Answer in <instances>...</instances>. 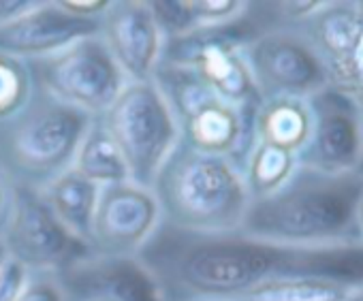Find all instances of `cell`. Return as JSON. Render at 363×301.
<instances>
[{
	"label": "cell",
	"instance_id": "cell-14",
	"mask_svg": "<svg viewBox=\"0 0 363 301\" xmlns=\"http://www.w3.org/2000/svg\"><path fill=\"white\" fill-rule=\"evenodd\" d=\"M101 20H84L60 3H35L33 9L0 26V52L22 60L52 56L71 43L96 37Z\"/></svg>",
	"mask_w": 363,
	"mask_h": 301
},
{
	"label": "cell",
	"instance_id": "cell-26",
	"mask_svg": "<svg viewBox=\"0 0 363 301\" xmlns=\"http://www.w3.org/2000/svg\"><path fill=\"white\" fill-rule=\"evenodd\" d=\"M60 7H65L69 13L84 18V20H101V16L107 11L109 3L107 0H65L60 3Z\"/></svg>",
	"mask_w": 363,
	"mask_h": 301
},
{
	"label": "cell",
	"instance_id": "cell-24",
	"mask_svg": "<svg viewBox=\"0 0 363 301\" xmlns=\"http://www.w3.org/2000/svg\"><path fill=\"white\" fill-rule=\"evenodd\" d=\"M18 301H69L56 273H30Z\"/></svg>",
	"mask_w": 363,
	"mask_h": 301
},
{
	"label": "cell",
	"instance_id": "cell-10",
	"mask_svg": "<svg viewBox=\"0 0 363 301\" xmlns=\"http://www.w3.org/2000/svg\"><path fill=\"white\" fill-rule=\"evenodd\" d=\"M162 225L152 188L135 182L103 186L88 248L101 256H139Z\"/></svg>",
	"mask_w": 363,
	"mask_h": 301
},
{
	"label": "cell",
	"instance_id": "cell-11",
	"mask_svg": "<svg viewBox=\"0 0 363 301\" xmlns=\"http://www.w3.org/2000/svg\"><path fill=\"white\" fill-rule=\"evenodd\" d=\"M312 135L297 165L323 174H352L363 161V130L352 96L342 88H323L308 98Z\"/></svg>",
	"mask_w": 363,
	"mask_h": 301
},
{
	"label": "cell",
	"instance_id": "cell-1",
	"mask_svg": "<svg viewBox=\"0 0 363 301\" xmlns=\"http://www.w3.org/2000/svg\"><path fill=\"white\" fill-rule=\"evenodd\" d=\"M289 246L238 233H184L160 225L139 259L167 301H235L269 278H282Z\"/></svg>",
	"mask_w": 363,
	"mask_h": 301
},
{
	"label": "cell",
	"instance_id": "cell-9",
	"mask_svg": "<svg viewBox=\"0 0 363 301\" xmlns=\"http://www.w3.org/2000/svg\"><path fill=\"white\" fill-rule=\"evenodd\" d=\"M242 54L261 101L278 96L310 98L329 86L320 58L295 30L265 28Z\"/></svg>",
	"mask_w": 363,
	"mask_h": 301
},
{
	"label": "cell",
	"instance_id": "cell-6",
	"mask_svg": "<svg viewBox=\"0 0 363 301\" xmlns=\"http://www.w3.org/2000/svg\"><path fill=\"white\" fill-rule=\"evenodd\" d=\"M118 143L130 182L152 188L156 174L179 139L177 122L154 81H126L109 109L99 115Z\"/></svg>",
	"mask_w": 363,
	"mask_h": 301
},
{
	"label": "cell",
	"instance_id": "cell-7",
	"mask_svg": "<svg viewBox=\"0 0 363 301\" xmlns=\"http://www.w3.org/2000/svg\"><path fill=\"white\" fill-rule=\"evenodd\" d=\"M35 86L90 118L103 115L126 84L105 43L86 37L37 60H26Z\"/></svg>",
	"mask_w": 363,
	"mask_h": 301
},
{
	"label": "cell",
	"instance_id": "cell-12",
	"mask_svg": "<svg viewBox=\"0 0 363 301\" xmlns=\"http://www.w3.org/2000/svg\"><path fill=\"white\" fill-rule=\"evenodd\" d=\"M56 276L69 301H167L160 282L139 256L90 252Z\"/></svg>",
	"mask_w": 363,
	"mask_h": 301
},
{
	"label": "cell",
	"instance_id": "cell-29",
	"mask_svg": "<svg viewBox=\"0 0 363 301\" xmlns=\"http://www.w3.org/2000/svg\"><path fill=\"white\" fill-rule=\"evenodd\" d=\"M9 199H11V182L0 171V229H3L7 212H9Z\"/></svg>",
	"mask_w": 363,
	"mask_h": 301
},
{
	"label": "cell",
	"instance_id": "cell-16",
	"mask_svg": "<svg viewBox=\"0 0 363 301\" xmlns=\"http://www.w3.org/2000/svg\"><path fill=\"white\" fill-rule=\"evenodd\" d=\"M284 276L314 278L344 288L363 286V244H318L289 246Z\"/></svg>",
	"mask_w": 363,
	"mask_h": 301
},
{
	"label": "cell",
	"instance_id": "cell-18",
	"mask_svg": "<svg viewBox=\"0 0 363 301\" xmlns=\"http://www.w3.org/2000/svg\"><path fill=\"white\" fill-rule=\"evenodd\" d=\"M312 135V111L308 98L278 96L259 103L255 113V141L299 154Z\"/></svg>",
	"mask_w": 363,
	"mask_h": 301
},
{
	"label": "cell",
	"instance_id": "cell-15",
	"mask_svg": "<svg viewBox=\"0 0 363 301\" xmlns=\"http://www.w3.org/2000/svg\"><path fill=\"white\" fill-rule=\"evenodd\" d=\"M303 39L312 45L316 56L320 58L327 79L333 77L337 88H352L350 58L359 33L363 28V16L357 7L348 5H331L312 11L306 20Z\"/></svg>",
	"mask_w": 363,
	"mask_h": 301
},
{
	"label": "cell",
	"instance_id": "cell-28",
	"mask_svg": "<svg viewBox=\"0 0 363 301\" xmlns=\"http://www.w3.org/2000/svg\"><path fill=\"white\" fill-rule=\"evenodd\" d=\"M359 7V13L363 16V3H357ZM350 73H352V88L359 84V81H363V28H361V33H359V39H357V43H354V50H352V58H350ZM350 88V90H352ZM348 92V90H346Z\"/></svg>",
	"mask_w": 363,
	"mask_h": 301
},
{
	"label": "cell",
	"instance_id": "cell-21",
	"mask_svg": "<svg viewBox=\"0 0 363 301\" xmlns=\"http://www.w3.org/2000/svg\"><path fill=\"white\" fill-rule=\"evenodd\" d=\"M350 288L314 278H269L235 301H346Z\"/></svg>",
	"mask_w": 363,
	"mask_h": 301
},
{
	"label": "cell",
	"instance_id": "cell-25",
	"mask_svg": "<svg viewBox=\"0 0 363 301\" xmlns=\"http://www.w3.org/2000/svg\"><path fill=\"white\" fill-rule=\"evenodd\" d=\"M28 276L30 271L26 267L9 259L7 265L0 269V301H18L20 293L28 282Z\"/></svg>",
	"mask_w": 363,
	"mask_h": 301
},
{
	"label": "cell",
	"instance_id": "cell-23",
	"mask_svg": "<svg viewBox=\"0 0 363 301\" xmlns=\"http://www.w3.org/2000/svg\"><path fill=\"white\" fill-rule=\"evenodd\" d=\"M150 9L164 41L189 35L195 28H199L193 3H182V0H156V3H150Z\"/></svg>",
	"mask_w": 363,
	"mask_h": 301
},
{
	"label": "cell",
	"instance_id": "cell-20",
	"mask_svg": "<svg viewBox=\"0 0 363 301\" xmlns=\"http://www.w3.org/2000/svg\"><path fill=\"white\" fill-rule=\"evenodd\" d=\"M295 169H297V154L276 147L272 143L255 141L250 154L242 165V178L250 195V201L276 193L280 186L289 182Z\"/></svg>",
	"mask_w": 363,
	"mask_h": 301
},
{
	"label": "cell",
	"instance_id": "cell-32",
	"mask_svg": "<svg viewBox=\"0 0 363 301\" xmlns=\"http://www.w3.org/2000/svg\"><path fill=\"white\" fill-rule=\"evenodd\" d=\"M7 261H9V252H7L3 239H0V269H3V267L7 265Z\"/></svg>",
	"mask_w": 363,
	"mask_h": 301
},
{
	"label": "cell",
	"instance_id": "cell-3",
	"mask_svg": "<svg viewBox=\"0 0 363 301\" xmlns=\"http://www.w3.org/2000/svg\"><path fill=\"white\" fill-rule=\"evenodd\" d=\"M152 193L162 225L184 233H238L250 205L242 171L229 159L197 152L182 141L156 174Z\"/></svg>",
	"mask_w": 363,
	"mask_h": 301
},
{
	"label": "cell",
	"instance_id": "cell-31",
	"mask_svg": "<svg viewBox=\"0 0 363 301\" xmlns=\"http://www.w3.org/2000/svg\"><path fill=\"white\" fill-rule=\"evenodd\" d=\"M354 218H357V229L363 233V191L359 195V201H357V212H354Z\"/></svg>",
	"mask_w": 363,
	"mask_h": 301
},
{
	"label": "cell",
	"instance_id": "cell-8",
	"mask_svg": "<svg viewBox=\"0 0 363 301\" xmlns=\"http://www.w3.org/2000/svg\"><path fill=\"white\" fill-rule=\"evenodd\" d=\"M0 239L9 259L30 273H60L90 254V248L58 222L39 191L13 184Z\"/></svg>",
	"mask_w": 363,
	"mask_h": 301
},
{
	"label": "cell",
	"instance_id": "cell-30",
	"mask_svg": "<svg viewBox=\"0 0 363 301\" xmlns=\"http://www.w3.org/2000/svg\"><path fill=\"white\" fill-rule=\"evenodd\" d=\"M348 94L352 96L354 107H357V113H359V118L363 120V81H359L352 90H348Z\"/></svg>",
	"mask_w": 363,
	"mask_h": 301
},
{
	"label": "cell",
	"instance_id": "cell-34",
	"mask_svg": "<svg viewBox=\"0 0 363 301\" xmlns=\"http://www.w3.org/2000/svg\"><path fill=\"white\" fill-rule=\"evenodd\" d=\"M357 174H359V176L363 178V161H361V167H359V171H357Z\"/></svg>",
	"mask_w": 363,
	"mask_h": 301
},
{
	"label": "cell",
	"instance_id": "cell-2",
	"mask_svg": "<svg viewBox=\"0 0 363 301\" xmlns=\"http://www.w3.org/2000/svg\"><path fill=\"white\" fill-rule=\"evenodd\" d=\"M363 178L352 174H323L297 165L276 193L250 201L242 235L276 246H316L357 229V201Z\"/></svg>",
	"mask_w": 363,
	"mask_h": 301
},
{
	"label": "cell",
	"instance_id": "cell-17",
	"mask_svg": "<svg viewBox=\"0 0 363 301\" xmlns=\"http://www.w3.org/2000/svg\"><path fill=\"white\" fill-rule=\"evenodd\" d=\"M41 197L58 222L82 244L88 246L101 186L77 174L73 167L43 186Z\"/></svg>",
	"mask_w": 363,
	"mask_h": 301
},
{
	"label": "cell",
	"instance_id": "cell-33",
	"mask_svg": "<svg viewBox=\"0 0 363 301\" xmlns=\"http://www.w3.org/2000/svg\"><path fill=\"white\" fill-rule=\"evenodd\" d=\"M346 301H363V293H361V295H350Z\"/></svg>",
	"mask_w": 363,
	"mask_h": 301
},
{
	"label": "cell",
	"instance_id": "cell-5",
	"mask_svg": "<svg viewBox=\"0 0 363 301\" xmlns=\"http://www.w3.org/2000/svg\"><path fill=\"white\" fill-rule=\"evenodd\" d=\"M152 81L177 122L182 143L203 154L225 157L242 171L255 145V113L261 101L242 107L231 105L195 71L162 60Z\"/></svg>",
	"mask_w": 363,
	"mask_h": 301
},
{
	"label": "cell",
	"instance_id": "cell-22",
	"mask_svg": "<svg viewBox=\"0 0 363 301\" xmlns=\"http://www.w3.org/2000/svg\"><path fill=\"white\" fill-rule=\"evenodd\" d=\"M35 92V79L28 62L0 52V124L11 120Z\"/></svg>",
	"mask_w": 363,
	"mask_h": 301
},
{
	"label": "cell",
	"instance_id": "cell-27",
	"mask_svg": "<svg viewBox=\"0 0 363 301\" xmlns=\"http://www.w3.org/2000/svg\"><path fill=\"white\" fill-rule=\"evenodd\" d=\"M35 7V0H0V26Z\"/></svg>",
	"mask_w": 363,
	"mask_h": 301
},
{
	"label": "cell",
	"instance_id": "cell-19",
	"mask_svg": "<svg viewBox=\"0 0 363 301\" xmlns=\"http://www.w3.org/2000/svg\"><path fill=\"white\" fill-rule=\"evenodd\" d=\"M73 169L101 188L130 180L120 147L101 118H92L88 130L84 132V139L73 159Z\"/></svg>",
	"mask_w": 363,
	"mask_h": 301
},
{
	"label": "cell",
	"instance_id": "cell-13",
	"mask_svg": "<svg viewBox=\"0 0 363 301\" xmlns=\"http://www.w3.org/2000/svg\"><path fill=\"white\" fill-rule=\"evenodd\" d=\"M99 39L116 60L126 81H150L162 54V35L150 3H109L99 22Z\"/></svg>",
	"mask_w": 363,
	"mask_h": 301
},
{
	"label": "cell",
	"instance_id": "cell-4",
	"mask_svg": "<svg viewBox=\"0 0 363 301\" xmlns=\"http://www.w3.org/2000/svg\"><path fill=\"white\" fill-rule=\"evenodd\" d=\"M92 118L35 86L30 101L0 124V171L13 186L41 191L73 167Z\"/></svg>",
	"mask_w": 363,
	"mask_h": 301
}]
</instances>
